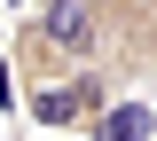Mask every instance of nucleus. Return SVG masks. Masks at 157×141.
I'll return each mask as SVG.
<instances>
[{
    "label": "nucleus",
    "mask_w": 157,
    "mask_h": 141,
    "mask_svg": "<svg viewBox=\"0 0 157 141\" xmlns=\"http://www.w3.org/2000/svg\"><path fill=\"white\" fill-rule=\"evenodd\" d=\"M78 133H86V141H157V102H141L134 86H118Z\"/></svg>",
    "instance_id": "f03ea898"
},
{
    "label": "nucleus",
    "mask_w": 157,
    "mask_h": 141,
    "mask_svg": "<svg viewBox=\"0 0 157 141\" xmlns=\"http://www.w3.org/2000/svg\"><path fill=\"white\" fill-rule=\"evenodd\" d=\"M94 8H110V0H94Z\"/></svg>",
    "instance_id": "7ed1b4c3"
},
{
    "label": "nucleus",
    "mask_w": 157,
    "mask_h": 141,
    "mask_svg": "<svg viewBox=\"0 0 157 141\" xmlns=\"http://www.w3.org/2000/svg\"><path fill=\"white\" fill-rule=\"evenodd\" d=\"M110 94H118L110 71H102V63H78V71H63V79H47V86H32V94H16V110L39 125V133H78V125L94 118Z\"/></svg>",
    "instance_id": "f257e3e1"
}]
</instances>
